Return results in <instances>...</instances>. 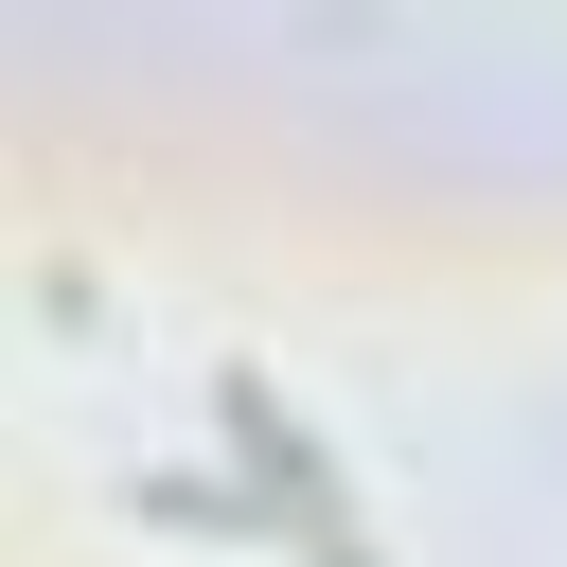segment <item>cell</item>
Wrapping results in <instances>:
<instances>
[{
  "instance_id": "obj_1",
  "label": "cell",
  "mask_w": 567,
  "mask_h": 567,
  "mask_svg": "<svg viewBox=\"0 0 567 567\" xmlns=\"http://www.w3.org/2000/svg\"><path fill=\"white\" fill-rule=\"evenodd\" d=\"M213 425H230V461H248V496H266V532H284V567H372V532H354V496H337V461H319V425L230 354L213 372Z\"/></svg>"
}]
</instances>
